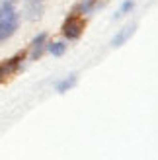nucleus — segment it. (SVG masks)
Instances as JSON below:
<instances>
[{"instance_id":"nucleus-4","label":"nucleus","mask_w":158,"mask_h":160,"mask_svg":"<svg viewBox=\"0 0 158 160\" xmlns=\"http://www.w3.org/2000/svg\"><path fill=\"white\" fill-rule=\"evenodd\" d=\"M47 43H49V33H45V31H41V33H37L33 39H31V43L27 47V59L29 61H37L41 59L43 55L47 53Z\"/></svg>"},{"instance_id":"nucleus-7","label":"nucleus","mask_w":158,"mask_h":160,"mask_svg":"<svg viewBox=\"0 0 158 160\" xmlns=\"http://www.w3.org/2000/svg\"><path fill=\"white\" fill-rule=\"evenodd\" d=\"M43 12H45L43 4H26L22 16H23V20H27V22H39L43 18Z\"/></svg>"},{"instance_id":"nucleus-6","label":"nucleus","mask_w":158,"mask_h":160,"mask_svg":"<svg viewBox=\"0 0 158 160\" xmlns=\"http://www.w3.org/2000/svg\"><path fill=\"white\" fill-rule=\"evenodd\" d=\"M135 29H137L135 23H127V26H123L121 29H117V33H115L113 39H111V47H121V45H125V43H127L129 39L133 37Z\"/></svg>"},{"instance_id":"nucleus-3","label":"nucleus","mask_w":158,"mask_h":160,"mask_svg":"<svg viewBox=\"0 0 158 160\" xmlns=\"http://www.w3.org/2000/svg\"><path fill=\"white\" fill-rule=\"evenodd\" d=\"M26 59H27L26 51H20V53H16L14 57H10V59L0 61V80H4V78H8V76L20 72Z\"/></svg>"},{"instance_id":"nucleus-11","label":"nucleus","mask_w":158,"mask_h":160,"mask_svg":"<svg viewBox=\"0 0 158 160\" xmlns=\"http://www.w3.org/2000/svg\"><path fill=\"white\" fill-rule=\"evenodd\" d=\"M26 4H45L47 0H23Z\"/></svg>"},{"instance_id":"nucleus-12","label":"nucleus","mask_w":158,"mask_h":160,"mask_svg":"<svg viewBox=\"0 0 158 160\" xmlns=\"http://www.w3.org/2000/svg\"><path fill=\"white\" fill-rule=\"evenodd\" d=\"M8 2H12V4H16V6H18V2H20V0H8Z\"/></svg>"},{"instance_id":"nucleus-9","label":"nucleus","mask_w":158,"mask_h":160,"mask_svg":"<svg viewBox=\"0 0 158 160\" xmlns=\"http://www.w3.org/2000/svg\"><path fill=\"white\" fill-rule=\"evenodd\" d=\"M76 82H78L76 74H68V76H65L62 80H59V82L55 84V90H57L59 94H65V92H68L72 86H76Z\"/></svg>"},{"instance_id":"nucleus-5","label":"nucleus","mask_w":158,"mask_h":160,"mask_svg":"<svg viewBox=\"0 0 158 160\" xmlns=\"http://www.w3.org/2000/svg\"><path fill=\"white\" fill-rule=\"evenodd\" d=\"M106 6V0H80V2L74 4V14L82 16V18H88V16H94L98 10Z\"/></svg>"},{"instance_id":"nucleus-10","label":"nucleus","mask_w":158,"mask_h":160,"mask_svg":"<svg viewBox=\"0 0 158 160\" xmlns=\"http://www.w3.org/2000/svg\"><path fill=\"white\" fill-rule=\"evenodd\" d=\"M133 10H135V0H123L121 6H119V10L115 12L113 18L117 20V18H121V16H125V14H131Z\"/></svg>"},{"instance_id":"nucleus-8","label":"nucleus","mask_w":158,"mask_h":160,"mask_svg":"<svg viewBox=\"0 0 158 160\" xmlns=\"http://www.w3.org/2000/svg\"><path fill=\"white\" fill-rule=\"evenodd\" d=\"M67 51H68V41H65V39H57V41L49 39V43H47V53L53 57H62Z\"/></svg>"},{"instance_id":"nucleus-1","label":"nucleus","mask_w":158,"mask_h":160,"mask_svg":"<svg viewBox=\"0 0 158 160\" xmlns=\"http://www.w3.org/2000/svg\"><path fill=\"white\" fill-rule=\"evenodd\" d=\"M20 23H22V14L18 12L16 4L2 0L0 2V45L16 35V31L20 29Z\"/></svg>"},{"instance_id":"nucleus-2","label":"nucleus","mask_w":158,"mask_h":160,"mask_svg":"<svg viewBox=\"0 0 158 160\" xmlns=\"http://www.w3.org/2000/svg\"><path fill=\"white\" fill-rule=\"evenodd\" d=\"M84 29H86V18H82V16L72 12L70 16L65 18V22H62L61 33L65 37V41H78V39L82 37Z\"/></svg>"}]
</instances>
